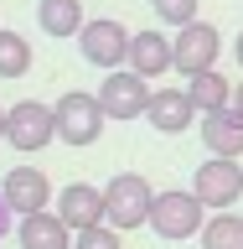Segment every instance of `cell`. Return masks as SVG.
<instances>
[{
  "label": "cell",
  "mask_w": 243,
  "mask_h": 249,
  "mask_svg": "<svg viewBox=\"0 0 243 249\" xmlns=\"http://www.w3.org/2000/svg\"><path fill=\"white\" fill-rule=\"evenodd\" d=\"M207 223V202L192 192V187H171V192H155V208H150V229L166 239V244H181L192 233H202Z\"/></svg>",
  "instance_id": "6da1fadb"
},
{
  "label": "cell",
  "mask_w": 243,
  "mask_h": 249,
  "mask_svg": "<svg viewBox=\"0 0 243 249\" xmlns=\"http://www.w3.org/2000/svg\"><path fill=\"white\" fill-rule=\"evenodd\" d=\"M52 120H57V140L62 145H93V140L104 135V104H98V93H83V89H67L52 104Z\"/></svg>",
  "instance_id": "7a4b0ae2"
},
{
  "label": "cell",
  "mask_w": 243,
  "mask_h": 249,
  "mask_svg": "<svg viewBox=\"0 0 243 249\" xmlns=\"http://www.w3.org/2000/svg\"><path fill=\"white\" fill-rule=\"evenodd\" d=\"M104 208H109V223L119 233H135L150 223V208H155V187L140 177V171H119L114 182L104 187Z\"/></svg>",
  "instance_id": "3957f363"
},
{
  "label": "cell",
  "mask_w": 243,
  "mask_h": 249,
  "mask_svg": "<svg viewBox=\"0 0 243 249\" xmlns=\"http://www.w3.org/2000/svg\"><path fill=\"white\" fill-rule=\"evenodd\" d=\"M130 36L135 31L124 26V21H114V16H93V21H83V31H78V52H83V62L88 68H124L130 62Z\"/></svg>",
  "instance_id": "277c9868"
},
{
  "label": "cell",
  "mask_w": 243,
  "mask_h": 249,
  "mask_svg": "<svg viewBox=\"0 0 243 249\" xmlns=\"http://www.w3.org/2000/svg\"><path fill=\"white\" fill-rule=\"evenodd\" d=\"M150 78L145 73H135L130 62L124 68H109L104 73V83H98V104H104V114L109 120H140L145 109H150Z\"/></svg>",
  "instance_id": "5b68a950"
},
{
  "label": "cell",
  "mask_w": 243,
  "mask_h": 249,
  "mask_svg": "<svg viewBox=\"0 0 243 249\" xmlns=\"http://www.w3.org/2000/svg\"><path fill=\"white\" fill-rule=\"evenodd\" d=\"M52 135H57L52 104H42V99H21V104L5 109V140H11V151L36 156V151L52 145Z\"/></svg>",
  "instance_id": "8992f818"
},
{
  "label": "cell",
  "mask_w": 243,
  "mask_h": 249,
  "mask_svg": "<svg viewBox=\"0 0 243 249\" xmlns=\"http://www.w3.org/2000/svg\"><path fill=\"white\" fill-rule=\"evenodd\" d=\"M192 192H197L207 208H233V202L243 197V166L233 161V156H207L197 166V177H192Z\"/></svg>",
  "instance_id": "52a82bcc"
},
{
  "label": "cell",
  "mask_w": 243,
  "mask_h": 249,
  "mask_svg": "<svg viewBox=\"0 0 243 249\" xmlns=\"http://www.w3.org/2000/svg\"><path fill=\"white\" fill-rule=\"evenodd\" d=\"M217 52H223V42H217V26H207V21H186V26H176V73H207V68H217Z\"/></svg>",
  "instance_id": "ba28073f"
},
{
  "label": "cell",
  "mask_w": 243,
  "mask_h": 249,
  "mask_svg": "<svg viewBox=\"0 0 243 249\" xmlns=\"http://www.w3.org/2000/svg\"><path fill=\"white\" fill-rule=\"evenodd\" d=\"M0 192H5V202H11V213H21V218L52 208V182H47L42 166H11L5 182H0Z\"/></svg>",
  "instance_id": "9c48e42d"
},
{
  "label": "cell",
  "mask_w": 243,
  "mask_h": 249,
  "mask_svg": "<svg viewBox=\"0 0 243 249\" xmlns=\"http://www.w3.org/2000/svg\"><path fill=\"white\" fill-rule=\"evenodd\" d=\"M57 213L67 229H93V223H109V208H104V187H88V182H67L57 192Z\"/></svg>",
  "instance_id": "30bf717a"
},
{
  "label": "cell",
  "mask_w": 243,
  "mask_h": 249,
  "mask_svg": "<svg viewBox=\"0 0 243 249\" xmlns=\"http://www.w3.org/2000/svg\"><path fill=\"white\" fill-rule=\"evenodd\" d=\"M197 114H202V109L192 104L186 89H155L150 93V109H145V120H150L161 135H181V130H192Z\"/></svg>",
  "instance_id": "8fae6325"
},
{
  "label": "cell",
  "mask_w": 243,
  "mask_h": 249,
  "mask_svg": "<svg viewBox=\"0 0 243 249\" xmlns=\"http://www.w3.org/2000/svg\"><path fill=\"white\" fill-rule=\"evenodd\" d=\"M130 68L145 78H161L176 68V42H171L166 31H135L130 36Z\"/></svg>",
  "instance_id": "7c38bea8"
},
{
  "label": "cell",
  "mask_w": 243,
  "mask_h": 249,
  "mask_svg": "<svg viewBox=\"0 0 243 249\" xmlns=\"http://www.w3.org/2000/svg\"><path fill=\"white\" fill-rule=\"evenodd\" d=\"M202 145L207 156H243V114L238 109H217V114H202Z\"/></svg>",
  "instance_id": "4fadbf2b"
},
{
  "label": "cell",
  "mask_w": 243,
  "mask_h": 249,
  "mask_svg": "<svg viewBox=\"0 0 243 249\" xmlns=\"http://www.w3.org/2000/svg\"><path fill=\"white\" fill-rule=\"evenodd\" d=\"M21 249H73V229L62 223V213L42 208V213H26L21 218Z\"/></svg>",
  "instance_id": "5bb4252c"
},
{
  "label": "cell",
  "mask_w": 243,
  "mask_h": 249,
  "mask_svg": "<svg viewBox=\"0 0 243 249\" xmlns=\"http://www.w3.org/2000/svg\"><path fill=\"white\" fill-rule=\"evenodd\" d=\"M36 26L47 36H78L83 31V0H36Z\"/></svg>",
  "instance_id": "9a60e30c"
},
{
  "label": "cell",
  "mask_w": 243,
  "mask_h": 249,
  "mask_svg": "<svg viewBox=\"0 0 243 249\" xmlns=\"http://www.w3.org/2000/svg\"><path fill=\"white\" fill-rule=\"evenodd\" d=\"M186 93H192V104H197L202 114H217V109H228V104H233V83L217 73V68H207V73H192Z\"/></svg>",
  "instance_id": "2e32d148"
},
{
  "label": "cell",
  "mask_w": 243,
  "mask_h": 249,
  "mask_svg": "<svg viewBox=\"0 0 243 249\" xmlns=\"http://www.w3.org/2000/svg\"><path fill=\"white\" fill-rule=\"evenodd\" d=\"M197 239H202V249H243V218L223 208V213H212L202 223Z\"/></svg>",
  "instance_id": "e0dca14e"
},
{
  "label": "cell",
  "mask_w": 243,
  "mask_h": 249,
  "mask_svg": "<svg viewBox=\"0 0 243 249\" xmlns=\"http://www.w3.org/2000/svg\"><path fill=\"white\" fill-rule=\"evenodd\" d=\"M31 73V42L21 31H0V78H26Z\"/></svg>",
  "instance_id": "ac0fdd59"
},
{
  "label": "cell",
  "mask_w": 243,
  "mask_h": 249,
  "mask_svg": "<svg viewBox=\"0 0 243 249\" xmlns=\"http://www.w3.org/2000/svg\"><path fill=\"white\" fill-rule=\"evenodd\" d=\"M73 249H124V244H119V229L114 223H93V229L73 233Z\"/></svg>",
  "instance_id": "d6986e66"
},
{
  "label": "cell",
  "mask_w": 243,
  "mask_h": 249,
  "mask_svg": "<svg viewBox=\"0 0 243 249\" xmlns=\"http://www.w3.org/2000/svg\"><path fill=\"white\" fill-rule=\"evenodd\" d=\"M155 16L166 21V26H186V21H197V0H150Z\"/></svg>",
  "instance_id": "ffe728a7"
},
{
  "label": "cell",
  "mask_w": 243,
  "mask_h": 249,
  "mask_svg": "<svg viewBox=\"0 0 243 249\" xmlns=\"http://www.w3.org/2000/svg\"><path fill=\"white\" fill-rule=\"evenodd\" d=\"M11 233V202H5V192H0V239Z\"/></svg>",
  "instance_id": "44dd1931"
},
{
  "label": "cell",
  "mask_w": 243,
  "mask_h": 249,
  "mask_svg": "<svg viewBox=\"0 0 243 249\" xmlns=\"http://www.w3.org/2000/svg\"><path fill=\"white\" fill-rule=\"evenodd\" d=\"M233 109L243 114V83H233Z\"/></svg>",
  "instance_id": "7402d4cb"
},
{
  "label": "cell",
  "mask_w": 243,
  "mask_h": 249,
  "mask_svg": "<svg viewBox=\"0 0 243 249\" xmlns=\"http://www.w3.org/2000/svg\"><path fill=\"white\" fill-rule=\"evenodd\" d=\"M233 57H238V68H243V31H238V42H233Z\"/></svg>",
  "instance_id": "603a6c76"
},
{
  "label": "cell",
  "mask_w": 243,
  "mask_h": 249,
  "mask_svg": "<svg viewBox=\"0 0 243 249\" xmlns=\"http://www.w3.org/2000/svg\"><path fill=\"white\" fill-rule=\"evenodd\" d=\"M0 140H5V109H0Z\"/></svg>",
  "instance_id": "cb8c5ba5"
}]
</instances>
